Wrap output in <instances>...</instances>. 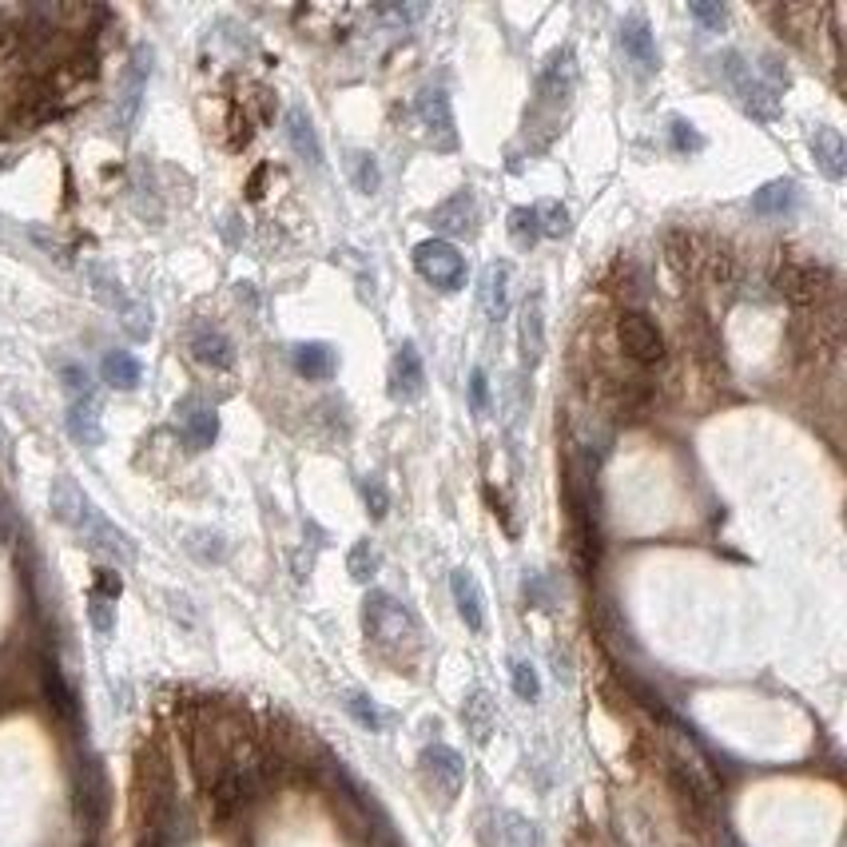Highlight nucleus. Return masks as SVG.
Listing matches in <instances>:
<instances>
[{"instance_id": "obj_18", "label": "nucleus", "mask_w": 847, "mask_h": 847, "mask_svg": "<svg viewBox=\"0 0 847 847\" xmlns=\"http://www.w3.org/2000/svg\"><path fill=\"white\" fill-rule=\"evenodd\" d=\"M68 434H73L80 446H100V442H104V430H100V402H96L92 394L73 398V406H68Z\"/></svg>"}, {"instance_id": "obj_26", "label": "nucleus", "mask_w": 847, "mask_h": 847, "mask_svg": "<svg viewBox=\"0 0 847 847\" xmlns=\"http://www.w3.org/2000/svg\"><path fill=\"white\" fill-rule=\"evenodd\" d=\"M294 367L303 378H326L335 370V350L326 343H303L294 346Z\"/></svg>"}, {"instance_id": "obj_11", "label": "nucleus", "mask_w": 847, "mask_h": 847, "mask_svg": "<svg viewBox=\"0 0 847 847\" xmlns=\"http://www.w3.org/2000/svg\"><path fill=\"white\" fill-rule=\"evenodd\" d=\"M147 60H152V53H147V48H140L136 60H132V68L124 73V88H120V108H115V115H120V127H124V132H127L132 124H136L140 104H144Z\"/></svg>"}, {"instance_id": "obj_22", "label": "nucleus", "mask_w": 847, "mask_h": 847, "mask_svg": "<svg viewBox=\"0 0 847 847\" xmlns=\"http://www.w3.org/2000/svg\"><path fill=\"white\" fill-rule=\"evenodd\" d=\"M179 414H183V430H188L191 446H196V450H208L211 442H215V434H220V414L211 406H199V402H183Z\"/></svg>"}, {"instance_id": "obj_35", "label": "nucleus", "mask_w": 847, "mask_h": 847, "mask_svg": "<svg viewBox=\"0 0 847 847\" xmlns=\"http://www.w3.org/2000/svg\"><path fill=\"white\" fill-rule=\"evenodd\" d=\"M375 549H370L367 542H358L355 545V554H350V573H355V581H367L370 573H375Z\"/></svg>"}, {"instance_id": "obj_4", "label": "nucleus", "mask_w": 847, "mask_h": 847, "mask_svg": "<svg viewBox=\"0 0 847 847\" xmlns=\"http://www.w3.org/2000/svg\"><path fill=\"white\" fill-rule=\"evenodd\" d=\"M617 343L640 367H657L660 358H665V335H660V326L640 311H625L617 319Z\"/></svg>"}, {"instance_id": "obj_30", "label": "nucleus", "mask_w": 847, "mask_h": 847, "mask_svg": "<svg viewBox=\"0 0 847 847\" xmlns=\"http://www.w3.org/2000/svg\"><path fill=\"white\" fill-rule=\"evenodd\" d=\"M346 709H350V716H355L363 728H370V733H382V728H387V716H382V709H378L370 696H363V692H355V696L346 701Z\"/></svg>"}, {"instance_id": "obj_15", "label": "nucleus", "mask_w": 847, "mask_h": 847, "mask_svg": "<svg viewBox=\"0 0 847 847\" xmlns=\"http://www.w3.org/2000/svg\"><path fill=\"white\" fill-rule=\"evenodd\" d=\"M430 223H434L442 235H473V223H478L473 196H470V191H458V196H450L438 211H434V215H430Z\"/></svg>"}, {"instance_id": "obj_3", "label": "nucleus", "mask_w": 847, "mask_h": 847, "mask_svg": "<svg viewBox=\"0 0 847 847\" xmlns=\"http://www.w3.org/2000/svg\"><path fill=\"white\" fill-rule=\"evenodd\" d=\"M414 267L419 275L430 282V287H438V291H458L461 282H466V259L458 255L450 239H426L414 247Z\"/></svg>"}, {"instance_id": "obj_39", "label": "nucleus", "mask_w": 847, "mask_h": 847, "mask_svg": "<svg viewBox=\"0 0 847 847\" xmlns=\"http://www.w3.org/2000/svg\"><path fill=\"white\" fill-rule=\"evenodd\" d=\"M470 406H473V414L486 410V375H481V370H473V378H470Z\"/></svg>"}, {"instance_id": "obj_27", "label": "nucleus", "mask_w": 847, "mask_h": 847, "mask_svg": "<svg viewBox=\"0 0 847 847\" xmlns=\"http://www.w3.org/2000/svg\"><path fill=\"white\" fill-rule=\"evenodd\" d=\"M346 171H350V179H355V188L363 191V196H375L378 183H382V176H378V164L370 152H350V159H346Z\"/></svg>"}, {"instance_id": "obj_19", "label": "nucleus", "mask_w": 847, "mask_h": 847, "mask_svg": "<svg viewBox=\"0 0 847 847\" xmlns=\"http://www.w3.org/2000/svg\"><path fill=\"white\" fill-rule=\"evenodd\" d=\"M461 721H466V728H470L473 740H478V744L490 740L493 728H498V709H493L490 692H486V689H473L470 696H466V704H461Z\"/></svg>"}, {"instance_id": "obj_25", "label": "nucleus", "mask_w": 847, "mask_h": 847, "mask_svg": "<svg viewBox=\"0 0 847 847\" xmlns=\"http://www.w3.org/2000/svg\"><path fill=\"white\" fill-rule=\"evenodd\" d=\"M795 191H800V188H795L792 179H776V183H764V188L753 196V208L760 211V215H784V211H792Z\"/></svg>"}, {"instance_id": "obj_8", "label": "nucleus", "mask_w": 847, "mask_h": 847, "mask_svg": "<svg viewBox=\"0 0 847 847\" xmlns=\"http://www.w3.org/2000/svg\"><path fill=\"white\" fill-rule=\"evenodd\" d=\"M577 88V64H573V53L569 48H557L549 60H545L542 76H537V96H542L545 104H561L569 100Z\"/></svg>"}, {"instance_id": "obj_14", "label": "nucleus", "mask_w": 847, "mask_h": 847, "mask_svg": "<svg viewBox=\"0 0 847 847\" xmlns=\"http://www.w3.org/2000/svg\"><path fill=\"white\" fill-rule=\"evenodd\" d=\"M510 263H490L486 275H481L478 287V307L486 311V319H505V307H510Z\"/></svg>"}, {"instance_id": "obj_9", "label": "nucleus", "mask_w": 847, "mask_h": 847, "mask_svg": "<svg viewBox=\"0 0 847 847\" xmlns=\"http://www.w3.org/2000/svg\"><path fill=\"white\" fill-rule=\"evenodd\" d=\"M282 132H287V144H291L294 156L303 159V164H311V168H323V144H319V132H314L311 115H307L303 108H287Z\"/></svg>"}, {"instance_id": "obj_7", "label": "nucleus", "mask_w": 847, "mask_h": 847, "mask_svg": "<svg viewBox=\"0 0 847 847\" xmlns=\"http://www.w3.org/2000/svg\"><path fill=\"white\" fill-rule=\"evenodd\" d=\"M795 346L804 350L807 358H816V363H827V358H836L839 350V319L836 311H807L800 323H795Z\"/></svg>"}, {"instance_id": "obj_10", "label": "nucleus", "mask_w": 847, "mask_h": 847, "mask_svg": "<svg viewBox=\"0 0 847 847\" xmlns=\"http://www.w3.org/2000/svg\"><path fill=\"white\" fill-rule=\"evenodd\" d=\"M390 382H394V398L402 402H414V398L426 390V370H422V358H419V346L414 343H402L394 355V367H390Z\"/></svg>"}, {"instance_id": "obj_20", "label": "nucleus", "mask_w": 847, "mask_h": 847, "mask_svg": "<svg viewBox=\"0 0 847 847\" xmlns=\"http://www.w3.org/2000/svg\"><path fill=\"white\" fill-rule=\"evenodd\" d=\"M545 355V314H542V299H530L522 311V363L525 367H537Z\"/></svg>"}, {"instance_id": "obj_24", "label": "nucleus", "mask_w": 847, "mask_h": 847, "mask_svg": "<svg viewBox=\"0 0 847 847\" xmlns=\"http://www.w3.org/2000/svg\"><path fill=\"white\" fill-rule=\"evenodd\" d=\"M140 363L136 355H127V350H108L104 355V382L115 390H136L140 387Z\"/></svg>"}, {"instance_id": "obj_28", "label": "nucleus", "mask_w": 847, "mask_h": 847, "mask_svg": "<svg viewBox=\"0 0 847 847\" xmlns=\"http://www.w3.org/2000/svg\"><path fill=\"white\" fill-rule=\"evenodd\" d=\"M534 215H537V231H542V235H549V239H561L565 231H569V211H565L557 199H545V203H537Z\"/></svg>"}, {"instance_id": "obj_31", "label": "nucleus", "mask_w": 847, "mask_h": 847, "mask_svg": "<svg viewBox=\"0 0 847 847\" xmlns=\"http://www.w3.org/2000/svg\"><path fill=\"white\" fill-rule=\"evenodd\" d=\"M88 621H92V628H96V633H100V637H108V633H112V625H115V605H112V597L100 593V589H96L92 601H88Z\"/></svg>"}, {"instance_id": "obj_32", "label": "nucleus", "mask_w": 847, "mask_h": 847, "mask_svg": "<svg viewBox=\"0 0 847 847\" xmlns=\"http://www.w3.org/2000/svg\"><path fill=\"white\" fill-rule=\"evenodd\" d=\"M510 672H513V692H517L522 701H537V696H542V680H537L530 660H513Z\"/></svg>"}, {"instance_id": "obj_21", "label": "nucleus", "mask_w": 847, "mask_h": 847, "mask_svg": "<svg viewBox=\"0 0 847 847\" xmlns=\"http://www.w3.org/2000/svg\"><path fill=\"white\" fill-rule=\"evenodd\" d=\"M665 252H669L672 271L696 275L704 263V239L701 235H692V231H672L669 239H665Z\"/></svg>"}, {"instance_id": "obj_33", "label": "nucleus", "mask_w": 847, "mask_h": 847, "mask_svg": "<svg viewBox=\"0 0 847 847\" xmlns=\"http://www.w3.org/2000/svg\"><path fill=\"white\" fill-rule=\"evenodd\" d=\"M21 44H24V29L21 24H12L9 12L0 9V60H9V56L21 53Z\"/></svg>"}, {"instance_id": "obj_23", "label": "nucleus", "mask_w": 847, "mask_h": 847, "mask_svg": "<svg viewBox=\"0 0 847 847\" xmlns=\"http://www.w3.org/2000/svg\"><path fill=\"white\" fill-rule=\"evenodd\" d=\"M812 152H816L820 168H824L827 179L844 176V140H839L836 127H820L816 136H812Z\"/></svg>"}, {"instance_id": "obj_2", "label": "nucleus", "mask_w": 847, "mask_h": 847, "mask_svg": "<svg viewBox=\"0 0 847 847\" xmlns=\"http://www.w3.org/2000/svg\"><path fill=\"white\" fill-rule=\"evenodd\" d=\"M772 282H776V291L784 294L792 307H800V311H820V307H827L832 303V294H836V275L827 271L824 263L807 259V255H795V252L780 255Z\"/></svg>"}, {"instance_id": "obj_12", "label": "nucleus", "mask_w": 847, "mask_h": 847, "mask_svg": "<svg viewBox=\"0 0 847 847\" xmlns=\"http://www.w3.org/2000/svg\"><path fill=\"white\" fill-rule=\"evenodd\" d=\"M450 589H454V605H458L466 628H470V633H481V628H486V601H481L478 577H473L470 569H454Z\"/></svg>"}, {"instance_id": "obj_1", "label": "nucleus", "mask_w": 847, "mask_h": 847, "mask_svg": "<svg viewBox=\"0 0 847 847\" xmlns=\"http://www.w3.org/2000/svg\"><path fill=\"white\" fill-rule=\"evenodd\" d=\"M363 628H367V640L382 653H414L419 649V621L410 617V609L398 601V597L382 593H367L363 601Z\"/></svg>"}, {"instance_id": "obj_6", "label": "nucleus", "mask_w": 847, "mask_h": 847, "mask_svg": "<svg viewBox=\"0 0 847 847\" xmlns=\"http://www.w3.org/2000/svg\"><path fill=\"white\" fill-rule=\"evenodd\" d=\"M419 768H422V780L438 792L442 804H450L454 795L461 792V784H466V764H461V756L454 753L450 744H430V748H422Z\"/></svg>"}, {"instance_id": "obj_37", "label": "nucleus", "mask_w": 847, "mask_h": 847, "mask_svg": "<svg viewBox=\"0 0 847 847\" xmlns=\"http://www.w3.org/2000/svg\"><path fill=\"white\" fill-rule=\"evenodd\" d=\"M363 493H367V505H370V513H375V517H387V490H382V486H378V481H367V486H363Z\"/></svg>"}, {"instance_id": "obj_34", "label": "nucleus", "mask_w": 847, "mask_h": 847, "mask_svg": "<svg viewBox=\"0 0 847 847\" xmlns=\"http://www.w3.org/2000/svg\"><path fill=\"white\" fill-rule=\"evenodd\" d=\"M60 382H64V390H68V398H88V394H92V387H88V370L76 367V363H64V367H60Z\"/></svg>"}, {"instance_id": "obj_17", "label": "nucleus", "mask_w": 847, "mask_h": 847, "mask_svg": "<svg viewBox=\"0 0 847 847\" xmlns=\"http://www.w3.org/2000/svg\"><path fill=\"white\" fill-rule=\"evenodd\" d=\"M191 358L203 363L211 370H227L235 363V350H231V338L220 335V331H211V326H199L196 335H191Z\"/></svg>"}, {"instance_id": "obj_5", "label": "nucleus", "mask_w": 847, "mask_h": 847, "mask_svg": "<svg viewBox=\"0 0 847 847\" xmlns=\"http://www.w3.org/2000/svg\"><path fill=\"white\" fill-rule=\"evenodd\" d=\"M721 73H724V80H728V88L736 92V100H740V108L748 115H760V120H768V115L776 112L772 88L764 85L760 76L753 73V64H744L736 53H724Z\"/></svg>"}, {"instance_id": "obj_13", "label": "nucleus", "mask_w": 847, "mask_h": 847, "mask_svg": "<svg viewBox=\"0 0 847 847\" xmlns=\"http://www.w3.org/2000/svg\"><path fill=\"white\" fill-rule=\"evenodd\" d=\"M419 115L422 124L430 127V136H438V147H454V115H450V96L442 88H426L419 96Z\"/></svg>"}, {"instance_id": "obj_29", "label": "nucleus", "mask_w": 847, "mask_h": 847, "mask_svg": "<svg viewBox=\"0 0 847 847\" xmlns=\"http://www.w3.org/2000/svg\"><path fill=\"white\" fill-rule=\"evenodd\" d=\"M510 235H513V243H517V247H534V243L542 239L534 208H513L510 211Z\"/></svg>"}, {"instance_id": "obj_36", "label": "nucleus", "mask_w": 847, "mask_h": 847, "mask_svg": "<svg viewBox=\"0 0 847 847\" xmlns=\"http://www.w3.org/2000/svg\"><path fill=\"white\" fill-rule=\"evenodd\" d=\"M672 144H677V152H701L704 140L692 132V124H684V120H672Z\"/></svg>"}, {"instance_id": "obj_16", "label": "nucleus", "mask_w": 847, "mask_h": 847, "mask_svg": "<svg viewBox=\"0 0 847 847\" xmlns=\"http://www.w3.org/2000/svg\"><path fill=\"white\" fill-rule=\"evenodd\" d=\"M621 48H625L633 60L645 68V73H653L657 68V48H653V32H649V21L640 16V12H633V16H625L621 21Z\"/></svg>"}, {"instance_id": "obj_38", "label": "nucleus", "mask_w": 847, "mask_h": 847, "mask_svg": "<svg viewBox=\"0 0 847 847\" xmlns=\"http://www.w3.org/2000/svg\"><path fill=\"white\" fill-rule=\"evenodd\" d=\"M689 12L701 24H709V29H721V24H724V9H716V4H692Z\"/></svg>"}]
</instances>
